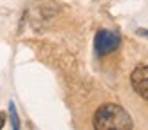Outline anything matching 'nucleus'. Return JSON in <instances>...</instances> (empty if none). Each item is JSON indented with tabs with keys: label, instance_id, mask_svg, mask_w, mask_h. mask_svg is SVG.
<instances>
[{
	"label": "nucleus",
	"instance_id": "obj_5",
	"mask_svg": "<svg viewBox=\"0 0 148 130\" xmlns=\"http://www.w3.org/2000/svg\"><path fill=\"white\" fill-rule=\"evenodd\" d=\"M4 125H5V112H0V130L4 128Z\"/></svg>",
	"mask_w": 148,
	"mask_h": 130
},
{
	"label": "nucleus",
	"instance_id": "obj_1",
	"mask_svg": "<svg viewBox=\"0 0 148 130\" xmlns=\"http://www.w3.org/2000/svg\"><path fill=\"white\" fill-rule=\"evenodd\" d=\"M92 125H94V130H132L134 128L130 114L116 103L101 105L94 114Z\"/></svg>",
	"mask_w": 148,
	"mask_h": 130
},
{
	"label": "nucleus",
	"instance_id": "obj_4",
	"mask_svg": "<svg viewBox=\"0 0 148 130\" xmlns=\"http://www.w3.org/2000/svg\"><path fill=\"white\" fill-rule=\"evenodd\" d=\"M9 119H11V127H13V130H20V118H18L16 107H14L13 101L9 103Z\"/></svg>",
	"mask_w": 148,
	"mask_h": 130
},
{
	"label": "nucleus",
	"instance_id": "obj_6",
	"mask_svg": "<svg viewBox=\"0 0 148 130\" xmlns=\"http://www.w3.org/2000/svg\"><path fill=\"white\" fill-rule=\"evenodd\" d=\"M137 34H145V36H148V31H146V29H137Z\"/></svg>",
	"mask_w": 148,
	"mask_h": 130
},
{
	"label": "nucleus",
	"instance_id": "obj_2",
	"mask_svg": "<svg viewBox=\"0 0 148 130\" xmlns=\"http://www.w3.org/2000/svg\"><path fill=\"white\" fill-rule=\"evenodd\" d=\"M119 43H121V38L117 33L108 31V29H99L94 38V51L98 56H107L110 53H114L119 47Z\"/></svg>",
	"mask_w": 148,
	"mask_h": 130
},
{
	"label": "nucleus",
	"instance_id": "obj_3",
	"mask_svg": "<svg viewBox=\"0 0 148 130\" xmlns=\"http://www.w3.org/2000/svg\"><path fill=\"white\" fill-rule=\"evenodd\" d=\"M130 83L143 99L148 101V65H137L130 74Z\"/></svg>",
	"mask_w": 148,
	"mask_h": 130
}]
</instances>
